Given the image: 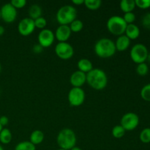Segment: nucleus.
<instances>
[{
    "mask_svg": "<svg viewBox=\"0 0 150 150\" xmlns=\"http://www.w3.org/2000/svg\"><path fill=\"white\" fill-rule=\"evenodd\" d=\"M54 51L57 57L63 60H68L74 55V48L67 42H58L56 45Z\"/></svg>",
    "mask_w": 150,
    "mask_h": 150,
    "instance_id": "nucleus-8",
    "label": "nucleus"
},
{
    "mask_svg": "<svg viewBox=\"0 0 150 150\" xmlns=\"http://www.w3.org/2000/svg\"><path fill=\"white\" fill-rule=\"evenodd\" d=\"M1 64H0V73H1Z\"/></svg>",
    "mask_w": 150,
    "mask_h": 150,
    "instance_id": "nucleus-42",
    "label": "nucleus"
},
{
    "mask_svg": "<svg viewBox=\"0 0 150 150\" xmlns=\"http://www.w3.org/2000/svg\"><path fill=\"white\" fill-rule=\"evenodd\" d=\"M44 138H45L44 133L41 130H35L31 133L29 142L33 144L34 145H38L43 142Z\"/></svg>",
    "mask_w": 150,
    "mask_h": 150,
    "instance_id": "nucleus-19",
    "label": "nucleus"
},
{
    "mask_svg": "<svg viewBox=\"0 0 150 150\" xmlns=\"http://www.w3.org/2000/svg\"><path fill=\"white\" fill-rule=\"evenodd\" d=\"M42 8L40 6L36 4H32L29 9V18H32V20H35L42 16Z\"/></svg>",
    "mask_w": 150,
    "mask_h": 150,
    "instance_id": "nucleus-20",
    "label": "nucleus"
},
{
    "mask_svg": "<svg viewBox=\"0 0 150 150\" xmlns=\"http://www.w3.org/2000/svg\"><path fill=\"white\" fill-rule=\"evenodd\" d=\"M72 2L75 5H81V4H84V0H73Z\"/></svg>",
    "mask_w": 150,
    "mask_h": 150,
    "instance_id": "nucleus-36",
    "label": "nucleus"
},
{
    "mask_svg": "<svg viewBox=\"0 0 150 150\" xmlns=\"http://www.w3.org/2000/svg\"><path fill=\"white\" fill-rule=\"evenodd\" d=\"M78 68L79 70L83 72V73L87 74L89 72L93 69V65H92V62L89 60L88 59H81L79 62H78Z\"/></svg>",
    "mask_w": 150,
    "mask_h": 150,
    "instance_id": "nucleus-17",
    "label": "nucleus"
},
{
    "mask_svg": "<svg viewBox=\"0 0 150 150\" xmlns=\"http://www.w3.org/2000/svg\"><path fill=\"white\" fill-rule=\"evenodd\" d=\"M12 141V133L9 129L3 128L0 132V142L4 144H8Z\"/></svg>",
    "mask_w": 150,
    "mask_h": 150,
    "instance_id": "nucleus-21",
    "label": "nucleus"
},
{
    "mask_svg": "<svg viewBox=\"0 0 150 150\" xmlns=\"http://www.w3.org/2000/svg\"><path fill=\"white\" fill-rule=\"evenodd\" d=\"M57 143L60 149L70 150L76 146V136L72 129L64 128L60 130L57 137Z\"/></svg>",
    "mask_w": 150,
    "mask_h": 150,
    "instance_id": "nucleus-3",
    "label": "nucleus"
},
{
    "mask_svg": "<svg viewBox=\"0 0 150 150\" xmlns=\"http://www.w3.org/2000/svg\"><path fill=\"white\" fill-rule=\"evenodd\" d=\"M1 10V19L5 23H10L15 21L17 17V10L10 3H7L2 5Z\"/></svg>",
    "mask_w": 150,
    "mask_h": 150,
    "instance_id": "nucleus-10",
    "label": "nucleus"
},
{
    "mask_svg": "<svg viewBox=\"0 0 150 150\" xmlns=\"http://www.w3.org/2000/svg\"><path fill=\"white\" fill-rule=\"evenodd\" d=\"M0 150H4V149H3V147L1 146V145H0Z\"/></svg>",
    "mask_w": 150,
    "mask_h": 150,
    "instance_id": "nucleus-41",
    "label": "nucleus"
},
{
    "mask_svg": "<svg viewBox=\"0 0 150 150\" xmlns=\"http://www.w3.org/2000/svg\"><path fill=\"white\" fill-rule=\"evenodd\" d=\"M122 18L127 24H131V23H133V22L136 21V15H135L133 12L125 13L124 16H123Z\"/></svg>",
    "mask_w": 150,
    "mask_h": 150,
    "instance_id": "nucleus-31",
    "label": "nucleus"
},
{
    "mask_svg": "<svg viewBox=\"0 0 150 150\" xmlns=\"http://www.w3.org/2000/svg\"><path fill=\"white\" fill-rule=\"evenodd\" d=\"M120 7L124 13L133 12L136 8L135 0H122L120 3Z\"/></svg>",
    "mask_w": 150,
    "mask_h": 150,
    "instance_id": "nucleus-18",
    "label": "nucleus"
},
{
    "mask_svg": "<svg viewBox=\"0 0 150 150\" xmlns=\"http://www.w3.org/2000/svg\"><path fill=\"white\" fill-rule=\"evenodd\" d=\"M15 150H36V146L30 142H22L18 144L15 147Z\"/></svg>",
    "mask_w": 150,
    "mask_h": 150,
    "instance_id": "nucleus-23",
    "label": "nucleus"
},
{
    "mask_svg": "<svg viewBox=\"0 0 150 150\" xmlns=\"http://www.w3.org/2000/svg\"><path fill=\"white\" fill-rule=\"evenodd\" d=\"M9 122V119L8 117H6V116H1L0 117V125H1L2 127L7 125Z\"/></svg>",
    "mask_w": 150,
    "mask_h": 150,
    "instance_id": "nucleus-34",
    "label": "nucleus"
},
{
    "mask_svg": "<svg viewBox=\"0 0 150 150\" xmlns=\"http://www.w3.org/2000/svg\"><path fill=\"white\" fill-rule=\"evenodd\" d=\"M147 60L150 62V53L149 52V54H148V57H147Z\"/></svg>",
    "mask_w": 150,
    "mask_h": 150,
    "instance_id": "nucleus-39",
    "label": "nucleus"
},
{
    "mask_svg": "<svg viewBox=\"0 0 150 150\" xmlns=\"http://www.w3.org/2000/svg\"><path fill=\"white\" fill-rule=\"evenodd\" d=\"M70 29L72 32H75V33H78V32H81L83 28V22L79 19H76L73 21L70 25Z\"/></svg>",
    "mask_w": 150,
    "mask_h": 150,
    "instance_id": "nucleus-24",
    "label": "nucleus"
},
{
    "mask_svg": "<svg viewBox=\"0 0 150 150\" xmlns=\"http://www.w3.org/2000/svg\"><path fill=\"white\" fill-rule=\"evenodd\" d=\"M127 24L123 18L120 16H113L108 18L106 27L108 32L115 36H121L124 35Z\"/></svg>",
    "mask_w": 150,
    "mask_h": 150,
    "instance_id": "nucleus-5",
    "label": "nucleus"
},
{
    "mask_svg": "<svg viewBox=\"0 0 150 150\" xmlns=\"http://www.w3.org/2000/svg\"><path fill=\"white\" fill-rule=\"evenodd\" d=\"M139 117L136 113L128 112L122 116L120 121V125L125 131L134 130L139 125Z\"/></svg>",
    "mask_w": 150,
    "mask_h": 150,
    "instance_id": "nucleus-7",
    "label": "nucleus"
},
{
    "mask_svg": "<svg viewBox=\"0 0 150 150\" xmlns=\"http://www.w3.org/2000/svg\"><path fill=\"white\" fill-rule=\"evenodd\" d=\"M34 22H35V28L40 29L41 30L45 29L47 25V21L45 20V18L42 17V16L34 20Z\"/></svg>",
    "mask_w": 150,
    "mask_h": 150,
    "instance_id": "nucleus-29",
    "label": "nucleus"
},
{
    "mask_svg": "<svg viewBox=\"0 0 150 150\" xmlns=\"http://www.w3.org/2000/svg\"><path fill=\"white\" fill-rule=\"evenodd\" d=\"M0 19H1V10H0Z\"/></svg>",
    "mask_w": 150,
    "mask_h": 150,
    "instance_id": "nucleus-43",
    "label": "nucleus"
},
{
    "mask_svg": "<svg viewBox=\"0 0 150 150\" xmlns=\"http://www.w3.org/2000/svg\"><path fill=\"white\" fill-rule=\"evenodd\" d=\"M95 53L98 57L103 59H108L113 57L116 53L115 43L109 38H101L95 45Z\"/></svg>",
    "mask_w": 150,
    "mask_h": 150,
    "instance_id": "nucleus-2",
    "label": "nucleus"
},
{
    "mask_svg": "<svg viewBox=\"0 0 150 150\" xmlns=\"http://www.w3.org/2000/svg\"><path fill=\"white\" fill-rule=\"evenodd\" d=\"M76 9L72 5H64L59 9L57 13V20L60 25H70L76 19Z\"/></svg>",
    "mask_w": 150,
    "mask_h": 150,
    "instance_id": "nucleus-4",
    "label": "nucleus"
},
{
    "mask_svg": "<svg viewBox=\"0 0 150 150\" xmlns=\"http://www.w3.org/2000/svg\"><path fill=\"white\" fill-rule=\"evenodd\" d=\"M84 6L90 10H96L101 7V0H84Z\"/></svg>",
    "mask_w": 150,
    "mask_h": 150,
    "instance_id": "nucleus-22",
    "label": "nucleus"
},
{
    "mask_svg": "<svg viewBox=\"0 0 150 150\" xmlns=\"http://www.w3.org/2000/svg\"><path fill=\"white\" fill-rule=\"evenodd\" d=\"M139 139L144 144L150 143V127H145L141 131Z\"/></svg>",
    "mask_w": 150,
    "mask_h": 150,
    "instance_id": "nucleus-25",
    "label": "nucleus"
},
{
    "mask_svg": "<svg viewBox=\"0 0 150 150\" xmlns=\"http://www.w3.org/2000/svg\"><path fill=\"white\" fill-rule=\"evenodd\" d=\"M114 43H115L117 51H125L130 47V40L126 35H122L117 38V40Z\"/></svg>",
    "mask_w": 150,
    "mask_h": 150,
    "instance_id": "nucleus-15",
    "label": "nucleus"
},
{
    "mask_svg": "<svg viewBox=\"0 0 150 150\" xmlns=\"http://www.w3.org/2000/svg\"><path fill=\"white\" fill-rule=\"evenodd\" d=\"M70 82L73 87L81 88L86 82V74L80 70H76L70 76Z\"/></svg>",
    "mask_w": 150,
    "mask_h": 150,
    "instance_id": "nucleus-14",
    "label": "nucleus"
},
{
    "mask_svg": "<svg viewBox=\"0 0 150 150\" xmlns=\"http://www.w3.org/2000/svg\"><path fill=\"white\" fill-rule=\"evenodd\" d=\"M142 24L144 28L150 30V13H147L142 17Z\"/></svg>",
    "mask_w": 150,
    "mask_h": 150,
    "instance_id": "nucleus-32",
    "label": "nucleus"
},
{
    "mask_svg": "<svg viewBox=\"0 0 150 150\" xmlns=\"http://www.w3.org/2000/svg\"><path fill=\"white\" fill-rule=\"evenodd\" d=\"M57 150H65V149H60V148H59V149H57Z\"/></svg>",
    "mask_w": 150,
    "mask_h": 150,
    "instance_id": "nucleus-44",
    "label": "nucleus"
},
{
    "mask_svg": "<svg viewBox=\"0 0 150 150\" xmlns=\"http://www.w3.org/2000/svg\"><path fill=\"white\" fill-rule=\"evenodd\" d=\"M136 73L140 76H145L149 73V67L146 63H141L136 67Z\"/></svg>",
    "mask_w": 150,
    "mask_h": 150,
    "instance_id": "nucleus-28",
    "label": "nucleus"
},
{
    "mask_svg": "<svg viewBox=\"0 0 150 150\" xmlns=\"http://www.w3.org/2000/svg\"><path fill=\"white\" fill-rule=\"evenodd\" d=\"M4 33V28L0 25V36H2Z\"/></svg>",
    "mask_w": 150,
    "mask_h": 150,
    "instance_id": "nucleus-37",
    "label": "nucleus"
},
{
    "mask_svg": "<svg viewBox=\"0 0 150 150\" xmlns=\"http://www.w3.org/2000/svg\"><path fill=\"white\" fill-rule=\"evenodd\" d=\"M54 40H55L54 33L48 29H42L38 34V42L42 48H48L51 46L54 43Z\"/></svg>",
    "mask_w": 150,
    "mask_h": 150,
    "instance_id": "nucleus-11",
    "label": "nucleus"
},
{
    "mask_svg": "<svg viewBox=\"0 0 150 150\" xmlns=\"http://www.w3.org/2000/svg\"><path fill=\"white\" fill-rule=\"evenodd\" d=\"M136 7L142 10H146L150 7V0H135Z\"/></svg>",
    "mask_w": 150,
    "mask_h": 150,
    "instance_id": "nucleus-30",
    "label": "nucleus"
},
{
    "mask_svg": "<svg viewBox=\"0 0 150 150\" xmlns=\"http://www.w3.org/2000/svg\"><path fill=\"white\" fill-rule=\"evenodd\" d=\"M2 129H3V127L1 125H0V132L1 131V130H2Z\"/></svg>",
    "mask_w": 150,
    "mask_h": 150,
    "instance_id": "nucleus-40",
    "label": "nucleus"
},
{
    "mask_svg": "<svg viewBox=\"0 0 150 150\" xmlns=\"http://www.w3.org/2000/svg\"><path fill=\"white\" fill-rule=\"evenodd\" d=\"M42 50H43V48L39 43L36 44V45L33 46V51L35 54H40L42 51Z\"/></svg>",
    "mask_w": 150,
    "mask_h": 150,
    "instance_id": "nucleus-35",
    "label": "nucleus"
},
{
    "mask_svg": "<svg viewBox=\"0 0 150 150\" xmlns=\"http://www.w3.org/2000/svg\"><path fill=\"white\" fill-rule=\"evenodd\" d=\"M125 35H126L130 40H136L140 35V29L139 26L134 23L127 24L125 32Z\"/></svg>",
    "mask_w": 150,
    "mask_h": 150,
    "instance_id": "nucleus-16",
    "label": "nucleus"
},
{
    "mask_svg": "<svg viewBox=\"0 0 150 150\" xmlns=\"http://www.w3.org/2000/svg\"><path fill=\"white\" fill-rule=\"evenodd\" d=\"M10 4L17 10V9H21L24 7L26 4V0H12Z\"/></svg>",
    "mask_w": 150,
    "mask_h": 150,
    "instance_id": "nucleus-33",
    "label": "nucleus"
},
{
    "mask_svg": "<svg viewBox=\"0 0 150 150\" xmlns=\"http://www.w3.org/2000/svg\"><path fill=\"white\" fill-rule=\"evenodd\" d=\"M148 54L149 51L146 45L142 43H137L132 47L130 57L133 62L139 64L144 63L147 60Z\"/></svg>",
    "mask_w": 150,
    "mask_h": 150,
    "instance_id": "nucleus-6",
    "label": "nucleus"
},
{
    "mask_svg": "<svg viewBox=\"0 0 150 150\" xmlns=\"http://www.w3.org/2000/svg\"><path fill=\"white\" fill-rule=\"evenodd\" d=\"M85 92L82 88L73 87L68 92V102L70 105L79 107L83 103L85 100Z\"/></svg>",
    "mask_w": 150,
    "mask_h": 150,
    "instance_id": "nucleus-9",
    "label": "nucleus"
},
{
    "mask_svg": "<svg viewBox=\"0 0 150 150\" xmlns=\"http://www.w3.org/2000/svg\"><path fill=\"white\" fill-rule=\"evenodd\" d=\"M86 82L92 89L103 90L108 84V77L103 70L93 68L86 74Z\"/></svg>",
    "mask_w": 150,
    "mask_h": 150,
    "instance_id": "nucleus-1",
    "label": "nucleus"
},
{
    "mask_svg": "<svg viewBox=\"0 0 150 150\" xmlns=\"http://www.w3.org/2000/svg\"><path fill=\"white\" fill-rule=\"evenodd\" d=\"M125 130L121 125H116L112 129V136L115 139H121L125 134Z\"/></svg>",
    "mask_w": 150,
    "mask_h": 150,
    "instance_id": "nucleus-26",
    "label": "nucleus"
},
{
    "mask_svg": "<svg viewBox=\"0 0 150 150\" xmlns=\"http://www.w3.org/2000/svg\"><path fill=\"white\" fill-rule=\"evenodd\" d=\"M71 30L69 25H59L56 30L54 35L59 42H67L71 36Z\"/></svg>",
    "mask_w": 150,
    "mask_h": 150,
    "instance_id": "nucleus-13",
    "label": "nucleus"
},
{
    "mask_svg": "<svg viewBox=\"0 0 150 150\" xmlns=\"http://www.w3.org/2000/svg\"><path fill=\"white\" fill-rule=\"evenodd\" d=\"M70 150H82V149H81V148L78 147V146H74V147L72 148V149Z\"/></svg>",
    "mask_w": 150,
    "mask_h": 150,
    "instance_id": "nucleus-38",
    "label": "nucleus"
},
{
    "mask_svg": "<svg viewBox=\"0 0 150 150\" xmlns=\"http://www.w3.org/2000/svg\"><path fill=\"white\" fill-rule=\"evenodd\" d=\"M35 22L30 18H24L19 22L18 25V30L19 34L23 37L30 35L35 31Z\"/></svg>",
    "mask_w": 150,
    "mask_h": 150,
    "instance_id": "nucleus-12",
    "label": "nucleus"
},
{
    "mask_svg": "<svg viewBox=\"0 0 150 150\" xmlns=\"http://www.w3.org/2000/svg\"><path fill=\"white\" fill-rule=\"evenodd\" d=\"M142 99L146 102H150V83L146 84L142 87L140 92Z\"/></svg>",
    "mask_w": 150,
    "mask_h": 150,
    "instance_id": "nucleus-27",
    "label": "nucleus"
}]
</instances>
